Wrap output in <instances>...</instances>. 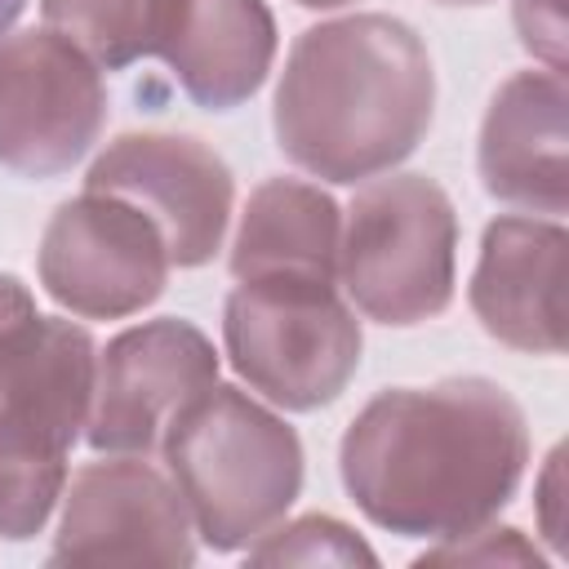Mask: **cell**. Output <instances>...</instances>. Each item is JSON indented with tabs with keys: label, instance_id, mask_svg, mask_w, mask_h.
I'll use <instances>...</instances> for the list:
<instances>
[{
	"label": "cell",
	"instance_id": "ffe728a7",
	"mask_svg": "<svg viewBox=\"0 0 569 569\" xmlns=\"http://www.w3.org/2000/svg\"><path fill=\"white\" fill-rule=\"evenodd\" d=\"M560 476H565V449H551V458H547V467H542V480H538V516H542V538L560 551L565 547V516H560V507H565V485H560Z\"/></svg>",
	"mask_w": 569,
	"mask_h": 569
},
{
	"label": "cell",
	"instance_id": "6da1fadb",
	"mask_svg": "<svg viewBox=\"0 0 569 569\" xmlns=\"http://www.w3.org/2000/svg\"><path fill=\"white\" fill-rule=\"evenodd\" d=\"M342 485L382 529L453 538L489 525L529 462L520 405L485 378L396 387L373 396L347 427Z\"/></svg>",
	"mask_w": 569,
	"mask_h": 569
},
{
	"label": "cell",
	"instance_id": "7402d4cb",
	"mask_svg": "<svg viewBox=\"0 0 569 569\" xmlns=\"http://www.w3.org/2000/svg\"><path fill=\"white\" fill-rule=\"evenodd\" d=\"M22 4H27V0H0V36L13 27V18L22 13Z\"/></svg>",
	"mask_w": 569,
	"mask_h": 569
},
{
	"label": "cell",
	"instance_id": "277c9868",
	"mask_svg": "<svg viewBox=\"0 0 569 569\" xmlns=\"http://www.w3.org/2000/svg\"><path fill=\"white\" fill-rule=\"evenodd\" d=\"M93 369V338L71 320L27 316L0 338V533L13 542L40 533L67 489Z\"/></svg>",
	"mask_w": 569,
	"mask_h": 569
},
{
	"label": "cell",
	"instance_id": "5b68a950",
	"mask_svg": "<svg viewBox=\"0 0 569 569\" xmlns=\"http://www.w3.org/2000/svg\"><path fill=\"white\" fill-rule=\"evenodd\" d=\"M458 218L422 173L369 178L338 231V284L378 325H418L453 298Z\"/></svg>",
	"mask_w": 569,
	"mask_h": 569
},
{
	"label": "cell",
	"instance_id": "7a4b0ae2",
	"mask_svg": "<svg viewBox=\"0 0 569 569\" xmlns=\"http://www.w3.org/2000/svg\"><path fill=\"white\" fill-rule=\"evenodd\" d=\"M436 76L418 31L391 13L307 27L276 84L280 151L325 182L391 173L427 133Z\"/></svg>",
	"mask_w": 569,
	"mask_h": 569
},
{
	"label": "cell",
	"instance_id": "4fadbf2b",
	"mask_svg": "<svg viewBox=\"0 0 569 569\" xmlns=\"http://www.w3.org/2000/svg\"><path fill=\"white\" fill-rule=\"evenodd\" d=\"M565 71H516L480 124V182L493 200L560 218L569 204L565 169Z\"/></svg>",
	"mask_w": 569,
	"mask_h": 569
},
{
	"label": "cell",
	"instance_id": "8fae6325",
	"mask_svg": "<svg viewBox=\"0 0 569 569\" xmlns=\"http://www.w3.org/2000/svg\"><path fill=\"white\" fill-rule=\"evenodd\" d=\"M84 187L138 204L160 227L173 267H200L222 249L236 196L227 160L187 133L116 138L89 164Z\"/></svg>",
	"mask_w": 569,
	"mask_h": 569
},
{
	"label": "cell",
	"instance_id": "8992f818",
	"mask_svg": "<svg viewBox=\"0 0 569 569\" xmlns=\"http://www.w3.org/2000/svg\"><path fill=\"white\" fill-rule=\"evenodd\" d=\"M222 342L262 400L307 413L342 396L365 338L329 276H253L227 298Z\"/></svg>",
	"mask_w": 569,
	"mask_h": 569
},
{
	"label": "cell",
	"instance_id": "2e32d148",
	"mask_svg": "<svg viewBox=\"0 0 569 569\" xmlns=\"http://www.w3.org/2000/svg\"><path fill=\"white\" fill-rule=\"evenodd\" d=\"M44 27L84 49L98 67L120 71L138 58H160L182 0H40Z\"/></svg>",
	"mask_w": 569,
	"mask_h": 569
},
{
	"label": "cell",
	"instance_id": "5bb4252c",
	"mask_svg": "<svg viewBox=\"0 0 569 569\" xmlns=\"http://www.w3.org/2000/svg\"><path fill=\"white\" fill-rule=\"evenodd\" d=\"M160 58L191 102L231 111L262 89L276 58V22L262 0H182Z\"/></svg>",
	"mask_w": 569,
	"mask_h": 569
},
{
	"label": "cell",
	"instance_id": "3957f363",
	"mask_svg": "<svg viewBox=\"0 0 569 569\" xmlns=\"http://www.w3.org/2000/svg\"><path fill=\"white\" fill-rule=\"evenodd\" d=\"M160 453L191 529L213 551L262 538L302 489V445L293 427L227 382H209L169 422Z\"/></svg>",
	"mask_w": 569,
	"mask_h": 569
},
{
	"label": "cell",
	"instance_id": "603a6c76",
	"mask_svg": "<svg viewBox=\"0 0 569 569\" xmlns=\"http://www.w3.org/2000/svg\"><path fill=\"white\" fill-rule=\"evenodd\" d=\"M298 4H307V9H338V4H351V0H298Z\"/></svg>",
	"mask_w": 569,
	"mask_h": 569
},
{
	"label": "cell",
	"instance_id": "52a82bcc",
	"mask_svg": "<svg viewBox=\"0 0 569 569\" xmlns=\"http://www.w3.org/2000/svg\"><path fill=\"white\" fill-rule=\"evenodd\" d=\"M107 120L102 67L53 27L0 40V164L58 178L98 142Z\"/></svg>",
	"mask_w": 569,
	"mask_h": 569
},
{
	"label": "cell",
	"instance_id": "d6986e66",
	"mask_svg": "<svg viewBox=\"0 0 569 569\" xmlns=\"http://www.w3.org/2000/svg\"><path fill=\"white\" fill-rule=\"evenodd\" d=\"M422 560H449V565H462V560H538V551L516 529H485V525H476L467 533L445 538Z\"/></svg>",
	"mask_w": 569,
	"mask_h": 569
},
{
	"label": "cell",
	"instance_id": "9c48e42d",
	"mask_svg": "<svg viewBox=\"0 0 569 569\" xmlns=\"http://www.w3.org/2000/svg\"><path fill=\"white\" fill-rule=\"evenodd\" d=\"M209 382H218V356L191 320L133 325L98 356L84 440L98 453H151Z\"/></svg>",
	"mask_w": 569,
	"mask_h": 569
},
{
	"label": "cell",
	"instance_id": "ac0fdd59",
	"mask_svg": "<svg viewBox=\"0 0 569 569\" xmlns=\"http://www.w3.org/2000/svg\"><path fill=\"white\" fill-rule=\"evenodd\" d=\"M516 31L547 71H565V0H516Z\"/></svg>",
	"mask_w": 569,
	"mask_h": 569
},
{
	"label": "cell",
	"instance_id": "30bf717a",
	"mask_svg": "<svg viewBox=\"0 0 569 569\" xmlns=\"http://www.w3.org/2000/svg\"><path fill=\"white\" fill-rule=\"evenodd\" d=\"M53 565H191L196 529L169 471L111 453L62 489Z\"/></svg>",
	"mask_w": 569,
	"mask_h": 569
},
{
	"label": "cell",
	"instance_id": "ba28073f",
	"mask_svg": "<svg viewBox=\"0 0 569 569\" xmlns=\"http://www.w3.org/2000/svg\"><path fill=\"white\" fill-rule=\"evenodd\" d=\"M160 227L111 191L62 200L40 236V284L71 316L116 320L151 307L169 276Z\"/></svg>",
	"mask_w": 569,
	"mask_h": 569
},
{
	"label": "cell",
	"instance_id": "7c38bea8",
	"mask_svg": "<svg viewBox=\"0 0 569 569\" xmlns=\"http://www.w3.org/2000/svg\"><path fill=\"white\" fill-rule=\"evenodd\" d=\"M565 249L560 218L502 213L485 227L471 276V311L485 333L529 356L565 351Z\"/></svg>",
	"mask_w": 569,
	"mask_h": 569
},
{
	"label": "cell",
	"instance_id": "9a60e30c",
	"mask_svg": "<svg viewBox=\"0 0 569 569\" xmlns=\"http://www.w3.org/2000/svg\"><path fill=\"white\" fill-rule=\"evenodd\" d=\"M338 204L298 178L262 182L231 240V276H329L338 280Z\"/></svg>",
	"mask_w": 569,
	"mask_h": 569
},
{
	"label": "cell",
	"instance_id": "44dd1931",
	"mask_svg": "<svg viewBox=\"0 0 569 569\" xmlns=\"http://www.w3.org/2000/svg\"><path fill=\"white\" fill-rule=\"evenodd\" d=\"M27 316H36V302H31V293L13 280V276H0V338L13 329V325H22Z\"/></svg>",
	"mask_w": 569,
	"mask_h": 569
},
{
	"label": "cell",
	"instance_id": "cb8c5ba5",
	"mask_svg": "<svg viewBox=\"0 0 569 569\" xmlns=\"http://www.w3.org/2000/svg\"><path fill=\"white\" fill-rule=\"evenodd\" d=\"M440 4H485V0H440Z\"/></svg>",
	"mask_w": 569,
	"mask_h": 569
},
{
	"label": "cell",
	"instance_id": "e0dca14e",
	"mask_svg": "<svg viewBox=\"0 0 569 569\" xmlns=\"http://www.w3.org/2000/svg\"><path fill=\"white\" fill-rule=\"evenodd\" d=\"M249 560L258 565H373L378 556L338 520L302 516L293 525H271L249 542Z\"/></svg>",
	"mask_w": 569,
	"mask_h": 569
}]
</instances>
